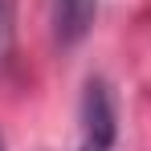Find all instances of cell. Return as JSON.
I'll list each match as a JSON object with an SVG mask.
<instances>
[{"label": "cell", "instance_id": "cell-3", "mask_svg": "<svg viewBox=\"0 0 151 151\" xmlns=\"http://www.w3.org/2000/svg\"><path fill=\"white\" fill-rule=\"evenodd\" d=\"M17 8L21 0H0V65L12 57V45H17Z\"/></svg>", "mask_w": 151, "mask_h": 151}, {"label": "cell", "instance_id": "cell-1", "mask_svg": "<svg viewBox=\"0 0 151 151\" xmlns=\"http://www.w3.org/2000/svg\"><path fill=\"white\" fill-rule=\"evenodd\" d=\"M119 139V110L106 78H90L78 102V151H114Z\"/></svg>", "mask_w": 151, "mask_h": 151}, {"label": "cell", "instance_id": "cell-2", "mask_svg": "<svg viewBox=\"0 0 151 151\" xmlns=\"http://www.w3.org/2000/svg\"><path fill=\"white\" fill-rule=\"evenodd\" d=\"M98 0H53V37L61 45H78L94 25Z\"/></svg>", "mask_w": 151, "mask_h": 151}, {"label": "cell", "instance_id": "cell-4", "mask_svg": "<svg viewBox=\"0 0 151 151\" xmlns=\"http://www.w3.org/2000/svg\"><path fill=\"white\" fill-rule=\"evenodd\" d=\"M0 151H4V139H0Z\"/></svg>", "mask_w": 151, "mask_h": 151}]
</instances>
